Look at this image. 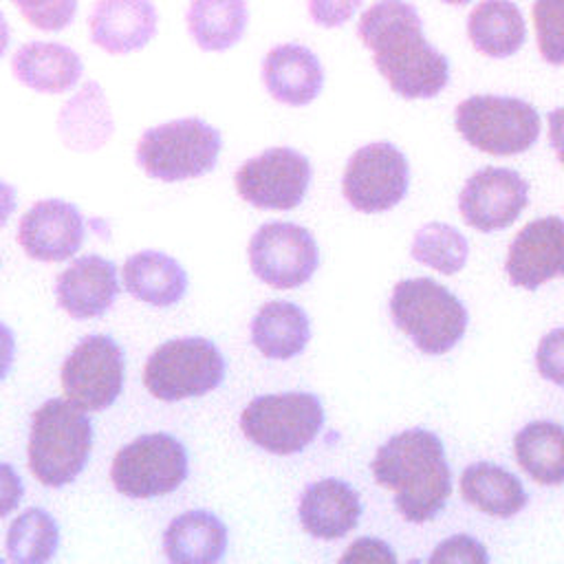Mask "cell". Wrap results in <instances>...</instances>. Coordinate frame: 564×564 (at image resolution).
Listing matches in <instances>:
<instances>
[{"instance_id": "obj_1", "label": "cell", "mask_w": 564, "mask_h": 564, "mask_svg": "<svg viewBox=\"0 0 564 564\" xmlns=\"http://www.w3.org/2000/svg\"><path fill=\"white\" fill-rule=\"evenodd\" d=\"M357 35L372 51L377 70L397 95L405 99H432L447 86L449 62L425 40L414 4L405 0H379L370 4L357 22Z\"/></svg>"}, {"instance_id": "obj_2", "label": "cell", "mask_w": 564, "mask_h": 564, "mask_svg": "<svg viewBox=\"0 0 564 564\" xmlns=\"http://www.w3.org/2000/svg\"><path fill=\"white\" fill-rule=\"evenodd\" d=\"M370 469L377 485L394 491L392 500L403 520L414 524L436 518L452 494L443 441L423 427L390 436L377 449Z\"/></svg>"}, {"instance_id": "obj_3", "label": "cell", "mask_w": 564, "mask_h": 564, "mask_svg": "<svg viewBox=\"0 0 564 564\" xmlns=\"http://www.w3.org/2000/svg\"><path fill=\"white\" fill-rule=\"evenodd\" d=\"M93 452V423L68 399L44 401L31 419L29 469L46 487L73 482Z\"/></svg>"}, {"instance_id": "obj_4", "label": "cell", "mask_w": 564, "mask_h": 564, "mask_svg": "<svg viewBox=\"0 0 564 564\" xmlns=\"http://www.w3.org/2000/svg\"><path fill=\"white\" fill-rule=\"evenodd\" d=\"M390 315L394 326L425 355L452 350L467 328L463 302L432 278L399 280L390 295Z\"/></svg>"}, {"instance_id": "obj_5", "label": "cell", "mask_w": 564, "mask_h": 564, "mask_svg": "<svg viewBox=\"0 0 564 564\" xmlns=\"http://www.w3.org/2000/svg\"><path fill=\"white\" fill-rule=\"evenodd\" d=\"M220 148L223 137L214 126L200 117H183L143 130L134 159L150 178L176 183L212 172Z\"/></svg>"}, {"instance_id": "obj_6", "label": "cell", "mask_w": 564, "mask_h": 564, "mask_svg": "<svg viewBox=\"0 0 564 564\" xmlns=\"http://www.w3.org/2000/svg\"><path fill=\"white\" fill-rule=\"evenodd\" d=\"M460 137L476 150L494 156L527 152L540 137L538 110L509 95H471L456 106Z\"/></svg>"}, {"instance_id": "obj_7", "label": "cell", "mask_w": 564, "mask_h": 564, "mask_svg": "<svg viewBox=\"0 0 564 564\" xmlns=\"http://www.w3.org/2000/svg\"><path fill=\"white\" fill-rule=\"evenodd\" d=\"M322 423L324 408L313 392L260 394L240 414L242 434L278 456L302 452L315 441Z\"/></svg>"}, {"instance_id": "obj_8", "label": "cell", "mask_w": 564, "mask_h": 564, "mask_svg": "<svg viewBox=\"0 0 564 564\" xmlns=\"http://www.w3.org/2000/svg\"><path fill=\"white\" fill-rule=\"evenodd\" d=\"M225 379V357L205 337L163 341L145 361L143 383L154 399L183 401L203 397Z\"/></svg>"}, {"instance_id": "obj_9", "label": "cell", "mask_w": 564, "mask_h": 564, "mask_svg": "<svg viewBox=\"0 0 564 564\" xmlns=\"http://www.w3.org/2000/svg\"><path fill=\"white\" fill-rule=\"evenodd\" d=\"M189 471L185 445L167 434H141L123 445L110 467L112 485L128 498H156L178 489Z\"/></svg>"}, {"instance_id": "obj_10", "label": "cell", "mask_w": 564, "mask_h": 564, "mask_svg": "<svg viewBox=\"0 0 564 564\" xmlns=\"http://www.w3.org/2000/svg\"><path fill=\"white\" fill-rule=\"evenodd\" d=\"M126 357L110 335H86L62 366V388L70 403L86 412L110 408L123 390Z\"/></svg>"}, {"instance_id": "obj_11", "label": "cell", "mask_w": 564, "mask_h": 564, "mask_svg": "<svg viewBox=\"0 0 564 564\" xmlns=\"http://www.w3.org/2000/svg\"><path fill=\"white\" fill-rule=\"evenodd\" d=\"M408 159L388 141H375L355 150L341 176L346 200L364 214L392 209L408 194Z\"/></svg>"}, {"instance_id": "obj_12", "label": "cell", "mask_w": 564, "mask_h": 564, "mask_svg": "<svg viewBox=\"0 0 564 564\" xmlns=\"http://www.w3.org/2000/svg\"><path fill=\"white\" fill-rule=\"evenodd\" d=\"M249 264L273 289H297L319 267V249L308 229L295 223H264L249 240Z\"/></svg>"}, {"instance_id": "obj_13", "label": "cell", "mask_w": 564, "mask_h": 564, "mask_svg": "<svg viewBox=\"0 0 564 564\" xmlns=\"http://www.w3.org/2000/svg\"><path fill=\"white\" fill-rule=\"evenodd\" d=\"M313 167L293 148H269L247 159L236 172V189L242 200L258 209H293L311 185Z\"/></svg>"}, {"instance_id": "obj_14", "label": "cell", "mask_w": 564, "mask_h": 564, "mask_svg": "<svg viewBox=\"0 0 564 564\" xmlns=\"http://www.w3.org/2000/svg\"><path fill=\"white\" fill-rule=\"evenodd\" d=\"M529 203V183L509 167H480L463 185L458 209L463 220L478 231L507 229Z\"/></svg>"}, {"instance_id": "obj_15", "label": "cell", "mask_w": 564, "mask_h": 564, "mask_svg": "<svg viewBox=\"0 0 564 564\" xmlns=\"http://www.w3.org/2000/svg\"><path fill=\"white\" fill-rule=\"evenodd\" d=\"M84 216L77 205L44 198L33 203L18 225V242L37 262H62L84 242Z\"/></svg>"}, {"instance_id": "obj_16", "label": "cell", "mask_w": 564, "mask_h": 564, "mask_svg": "<svg viewBox=\"0 0 564 564\" xmlns=\"http://www.w3.org/2000/svg\"><path fill=\"white\" fill-rule=\"evenodd\" d=\"M505 269L513 286L529 291L564 278V218L542 216L527 223L509 245Z\"/></svg>"}, {"instance_id": "obj_17", "label": "cell", "mask_w": 564, "mask_h": 564, "mask_svg": "<svg viewBox=\"0 0 564 564\" xmlns=\"http://www.w3.org/2000/svg\"><path fill=\"white\" fill-rule=\"evenodd\" d=\"M159 11L152 0H95L88 13L90 42L108 55H130L152 42Z\"/></svg>"}, {"instance_id": "obj_18", "label": "cell", "mask_w": 564, "mask_h": 564, "mask_svg": "<svg viewBox=\"0 0 564 564\" xmlns=\"http://www.w3.org/2000/svg\"><path fill=\"white\" fill-rule=\"evenodd\" d=\"M119 295L117 267L97 253L73 260L55 282V297L73 319L101 317Z\"/></svg>"}, {"instance_id": "obj_19", "label": "cell", "mask_w": 564, "mask_h": 564, "mask_svg": "<svg viewBox=\"0 0 564 564\" xmlns=\"http://www.w3.org/2000/svg\"><path fill=\"white\" fill-rule=\"evenodd\" d=\"M11 73L33 93L62 95L77 86L84 62L75 48L62 42L33 40L13 53Z\"/></svg>"}, {"instance_id": "obj_20", "label": "cell", "mask_w": 564, "mask_h": 564, "mask_svg": "<svg viewBox=\"0 0 564 564\" xmlns=\"http://www.w3.org/2000/svg\"><path fill=\"white\" fill-rule=\"evenodd\" d=\"M262 84L275 101L306 106L322 93L324 70L311 48L278 44L262 59Z\"/></svg>"}, {"instance_id": "obj_21", "label": "cell", "mask_w": 564, "mask_h": 564, "mask_svg": "<svg viewBox=\"0 0 564 564\" xmlns=\"http://www.w3.org/2000/svg\"><path fill=\"white\" fill-rule=\"evenodd\" d=\"M300 522L319 540H339L350 533L361 516L359 494L339 478L311 482L300 496Z\"/></svg>"}, {"instance_id": "obj_22", "label": "cell", "mask_w": 564, "mask_h": 564, "mask_svg": "<svg viewBox=\"0 0 564 564\" xmlns=\"http://www.w3.org/2000/svg\"><path fill=\"white\" fill-rule=\"evenodd\" d=\"M115 132L108 97L99 82H84L57 112V134L68 150L95 152Z\"/></svg>"}, {"instance_id": "obj_23", "label": "cell", "mask_w": 564, "mask_h": 564, "mask_svg": "<svg viewBox=\"0 0 564 564\" xmlns=\"http://www.w3.org/2000/svg\"><path fill=\"white\" fill-rule=\"evenodd\" d=\"M163 551L174 564L218 562L227 551V527L212 511H185L163 531Z\"/></svg>"}, {"instance_id": "obj_24", "label": "cell", "mask_w": 564, "mask_h": 564, "mask_svg": "<svg viewBox=\"0 0 564 564\" xmlns=\"http://www.w3.org/2000/svg\"><path fill=\"white\" fill-rule=\"evenodd\" d=\"M123 286L132 297L165 308L185 295L187 273L172 256L145 249L123 262Z\"/></svg>"}, {"instance_id": "obj_25", "label": "cell", "mask_w": 564, "mask_h": 564, "mask_svg": "<svg viewBox=\"0 0 564 564\" xmlns=\"http://www.w3.org/2000/svg\"><path fill=\"white\" fill-rule=\"evenodd\" d=\"M249 330L251 344L267 359L297 357L311 339L308 315L286 300L267 302L251 319Z\"/></svg>"}, {"instance_id": "obj_26", "label": "cell", "mask_w": 564, "mask_h": 564, "mask_svg": "<svg viewBox=\"0 0 564 564\" xmlns=\"http://www.w3.org/2000/svg\"><path fill=\"white\" fill-rule=\"evenodd\" d=\"M460 494L465 502L494 518H511L529 502L520 478L489 460H478L463 469Z\"/></svg>"}, {"instance_id": "obj_27", "label": "cell", "mask_w": 564, "mask_h": 564, "mask_svg": "<svg viewBox=\"0 0 564 564\" xmlns=\"http://www.w3.org/2000/svg\"><path fill=\"white\" fill-rule=\"evenodd\" d=\"M471 46L487 57H511L527 40V24L516 2L482 0L467 18Z\"/></svg>"}, {"instance_id": "obj_28", "label": "cell", "mask_w": 564, "mask_h": 564, "mask_svg": "<svg viewBox=\"0 0 564 564\" xmlns=\"http://www.w3.org/2000/svg\"><path fill=\"white\" fill-rule=\"evenodd\" d=\"M247 22V0H189L185 11L189 37L198 48L209 53H220L238 44Z\"/></svg>"}, {"instance_id": "obj_29", "label": "cell", "mask_w": 564, "mask_h": 564, "mask_svg": "<svg viewBox=\"0 0 564 564\" xmlns=\"http://www.w3.org/2000/svg\"><path fill=\"white\" fill-rule=\"evenodd\" d=\"M518 465L540 485L564 482V427L553 421H531L513 436Z\"/></svg>"}, {"instance_id": "obj_30", "label": "cell", "mask_w": 564, "mask_h": 564, "mask_svg": "<svg viewBox=\"0 0 564 564\" xmlns=\"http://www.w3.org/2000/svg\"><path fill=\"white\" fill-rule=\"evenodd\" d=\"M4 544L11 562L44 564L59 546V527L48 511L31 507L9 524Z\"/></svg>"}, {"instance_id": "obj_31", "label": "cell", "mask_w": 564, "mask_h": 564, "mask_svg": "<svg viewBox=\"0 0 564 564\" xmlns=\"http://www.w3.org/2000/svg\"><path fill=\"white\" fill-rule=\"evenodd\" d=\"M410 253L416 262L432 267L443 275H454L465 267L469 245L456 227L447 223H427L414 234Z\"/></svg>"}, {"instance_id": "obj_32", "label": "cell", "mask_w": 564, "mask_h": 564, "mask_svg": "<svg viewBox=\"0 0 564 564\" xmlns=\"http://www.w3.org/2000/svg\"><path fill=\"white\" fill-rule=\"evenodd\" d=\"M531 18L540 55L551 66L564 64V0H533Z\"/></svg>"}, {"instance_id": "obj_33", "label": "cell", "mask_w": 564, "mask_h": 564, "mask_svg": "<svg viewBox=\"0 0 564 564\" xmlns=\"http://www.w3.org/2000/svg\"><path fill=\"white\" fill-rule=\"evenodd\" d=\"M26 24L44 33H57L73 24L79 0H11Z\"/></svg>"}, {"instance_id": "obj_34", "label": "cell", "mask_w": 564, "mask_h": 564, "mask_svg": "<svg viewBox=\"0 0 564 564\" xmlns=\"http://www.w3.org/2000/svg\"><path fill=\"white\" fill-rule=\"evenodd\" d=\"M535 366L546 381L564 386V326L553 328L540 339L535 348Z\"/></svg>"}, {"instance_id": "obj_35", "label": "cell", "mask_w": 564, "mask_h": 564, "mask_svg": "<svg viewBox=\"0 0 564 564\" xmlns=\"http://www.w3.org/2000/svg\"><path fill=\"white\" fill-rule=\"evenodd\" d=\"M489 553L471 535H452L434 549L430 562H487Z\"/></svg>"}, {"instance_id": "obj_36", "label": "cell", "mask_w": 564, "mask_h": 564, "mask_svg": "<svg viewBox=\"0 0 564 564\" xmlns=\"http://www.w3.org/2000/svg\"><path fill=\"white\" fill-rule=\"evenodd\" d=\"M361 2L364 0H308L306 9L315 24L335 29L348 22L357 13Z\"/></svg>"}, {"instance_id": "obj_37", "label": "cell", "mask_w": 564, "mask_h": 564, "mask_svg": "<svg viewBox=\"0 0 564 564\" xmlns=\"http://www.w3.org/2000/svg\"><path fill=\"white\" fill-rule=\"evenodd\" d=\"M24 496V485L13 465L0 460V518L9 516L18 509Z\"/></svg>"}, {"instance_id": "obj_38", "label": "cell", "mask_w": 564, "mask_h": 564, "mask_svg": "<svg viewBox=\"0 0 564 564\" xmlns=\"http://www.w3.org/2000/svg\"><path fill=\"white\" fill-rule=\"evenodd\" d=\"M355 560H388L394 562V553L390 551V546L381 540H372V538H359L350 544V549L341 555V562H355Z\"/></svg>"}, {"instance_id": "obj_39", "label": "cell", "mask_w": 564, "mask_h": 564, "mask_svg": "<svg viewBox=\"0 0 564 564\" xmlns=\"http://www.w3.org/2000/svg\"><path fill=\"white\" fill-rule=\"evenodd\" d=\"M549 123V143L555 150L557 159L564 163V106L555 108L546 115Z\"/></svg>"}, {"instance_id": "obj_40", "label": "cell", "mask_w": 564, "mask_h": 564, "mask_svg": "<svg viewBox=\"0 0 564 564\" xmlns=\"http://www.w3.org/2000/svg\"><path fill=\"white\" fill-rule=\"evenodd\" d=\"M15 357V337L13 330L0 322V381L9 375Z\"/></svg>"}, {"instance_id": "obj_41", "label": "cell", "mask_w": 564, "mask_h": 564, "mask_svg": "<svg viewBox=\"0 0 564 564\" xmlns=\"http://www.w3.org/2000/svg\"><path fill=\"white\" fill-rule=\"evenodd\" d=\"M13 212H15V189L0 178V227L7 225Z\"/></svg>"}, {"instance_id": "obj_42", "label": "cell", "mask_w": 564, "mask_h": 564, "mask_svg": "<svg viewBox=\"0 0 564 564\" xmlns=\"http://www.w3.org/2000/svg\"><path fill=\"white\" fill-rule=\"evenodd\" d=\"M9 42H11V29H9V22H7L4 13L0 11V57L7 53Z\"/></svg>"}, {"instance_id": "obj_43", "label": "cell", "mask_w": 564, "mask_h": 564, "mask_svg": "<svg viewBox=\"0 0 564 564\" xmlns=\"http://www.w3.org/2000/svg\"><path fill=\"white\" fill-rule=\"evenodd\" d=\"M441 2H445V4H454V7H463V4H467V2H471V0H441Z\"/></svg>"}]
</instances>
